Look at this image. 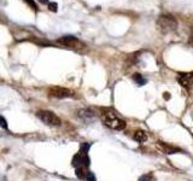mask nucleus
<instances>
[{"mask_svg":"<svg viewBox=\"0 0 193 181\" xmlns=\"http://www.w3.org/2000/svg\"><path fill=\"white\" fill-rule=\"evenodd\" d=\"M101 118L105 126L115 131H122L126 128V122L116 116V114L111 110H104L101 114Z\"/></svg>","mask_w":193,"mask_h":181,"instance_id":"nucleus-1","label":"nucleus"},{"mask_svg":"<svg viewBox=\"0 0 193 181\" xmlns=\"http://www.w3.org/2000/svg\"><path fill=\"white\" fill-rule=\"evenodd\" d=\"M157 27H158V29L162 33L167 34V33L174 31L178 28V21L173 15L164 13V15H161L159 18L157 20Z\"/></svg>","mask_w":193,"mask_h":181,"instance_id":"nucleus-2","label":"nucleus"},{"mask_svg":"<svg viewBox=\"0 0 193 181\" xmlns=\"http://www.w3.org/2000/svg\"><path fill=\"white\" fill-rule=\"evenodd\" d=\"M36 116H38L44 123H46V124H48V126H52V127H59V126L62 124L60 118H59L56 114L52 112V111H47V110L39 111V112L36 114Z\"/></svg>","mask_w":193,"mask_h":181,"instance_id":"nucleus-3","label":"nucleus"},{"mask_svg":"<svg viewBox=\"0 0 193 181\" xmlns=\"http://www.w3.org/2000/svg\"><path fill=\"white\" fill-rule=\"evenodd\" d=\"M48 94L51 97H55V98H59V99H63V98H70V97H74V92L71 89L69 88H64V87H51L48 89Z\"/></svg>","mask_w":193,"mask_h":181,"instance_id":"nucleus-4","label":"nucleus"},{"mask_svg":"<svg viewBox=\"0 0 193 181\" xmlns=\"http://www.w3.org/2000/svg\"><path fill=\"white\" fill-rule=\"evenodd\" d=\"M178 82L184 88H189L193 82V72H180L178 75Z\"/></svg>","mask_w":193,"mask_h":181,"instance_id":"nucleus-5","label":"nucleus"},{"mask_svg":"<svg viewBox=\"0 0 193 181\" xmlns=\"http://www.w3.org/2000/svg\"><path fill=\"white\" fill-rule=\"evenodd\" d=\"M58 42L59 44H63L65 46H69V47H75V46H81V42L79 41V39L74 35H65V36H62V38L58 39Z\"/></svg>","mask_w":193,"mask_h":181,"instance_id":"nucleus-6","label":"nucleus"},{"mask_svg":"<svg viewBox=\"0 0 193 181\" xmlns=\"http://www.w3.org/2000/svg\"><path fill=\"white\" fill-rule=\"evenodd\" d=\"M157 147H158L165 155H174V153H180V152H182L180 149L175 147V146H171V145H169L167 142H163V141H158V142H157Z\"/></svg>","mask_w":193,"mask_h":181,"instance_id":"nucleus-7","label":"nucleus"},{"mask_svg":"<svg viewBox=\"0 0 193 181\" xmlns=\"http://www.w3.org/2000/svg\"><path fill=\"white\" fill-rule=\"evenodd\" d=\"M79 117L84 120V121H90V120L94 118V112L88 110V109H83V110L79 111Z\"/></svg>","mask_w":193,"mask_h":181,"instance_id":"nucleus-8","label":"nucleus"},{"mask_svg":"<svg viewBox=\"0 0 193 181\" xmlns=\"http://www.w3.org/2000/svg\"><path fill=\"white\" fill-rule=\"evenodd\" d=\"M134 140L135 141H138V142H144V141H146L147 140V135H146V133L144 132V131H136L135 133H134Z\"/></svg>","mask_w":193,"mask_h":181,"instance_id":"nucleus-9","label":"nucleus"},{"mask_svg":"<svg viewBox=\"0 0 193 181\" xmlns=\"http://www.w3.org/2000/svg\"><path fill=\"white\" fill-rule=\"evenodd\" d=\"M71 166L75 167V168H80L82 166V156L80 153L75 155L73 157V161H71Z\"/></svg>","mask_w":193,"mask_h":181,"instance_id":"nucleus-10","label":"nucleus"},{"mask_svg":"<svg viewBox=\"0 0 193 181\" xmlns=\"http://www.w3.org/2000/svg\"><path fill=\"white\" fill-rule=\"evenodd\" d=\"M132 77H133V80L136 82V85H138V86H144V85L147 82V80H146V79H144L141 75H140V74H134Z\"/></svg>","mask_w":193,"mask_h":181,"instance_id":"nucleus-11","label":"nucleus"},{"mask_svg":"<svg viewBox=\"0 0 193 181\" xmlns=\"http://www.w3.org/2000/svg\"><path fill=\"white\" fill-rule=\"evenodd\" d=\"M91 147V144L90 142H83L81 144V149H80V155H88V150Z\"/></svg>","mask_w":193,"mask_h":181,"instance_id":"nucleus-12","label":"nucleus"},{"mask_svg":"<svg viewBox=\"0 0 193 181\" xmlns=\"http://www.w3.org/2000/svg\"><path fill=\"white\" fill-rule=\"evenodd\" d=\"M86 179H87V181H97V177L92 172H88L86 174Z\"/></svg>","mask_w":193,"mask_h":181,"instance_id":"nucleus-13","label":"nucleus"},{"mask_svg":"<svg viewBox=\"0 0 193 181\" xmlns=\"http://www.w3.org/2000/svg\"><path fill=\"white\" fill-rule=\"evenodd\" d=\"M48 9L53 12H57L58 11V4L57 3H48Z\"/></svg>","mask_w":193,"mask_h":181,"instance_id":"nucleus-14","label":"nucleus"},{"mask_svg":"<svg viewBox=\"0 0 193 181\" xmlns=\"http://www.w3.org/2000/svg\"><path fill=\"white\" fill-rule=\"evenodd\" d=\"M0 127H1V128H5V129H7V127H9L7 121L3 116H0Z\"/></svg>","mask_w":193,"mask_h":181,"instance_id":"nucleus-15","label":"nucleus"},{"mask_svg":"<svg viewBox=\"0 0 193 181\" xmlns=\"http://www.w3.org/2000/svg\"><path fill=\"white\" fill-rule=\"evenodd\" d=\"M24 1L33 9V10H35V11H38V5L35 4V1H33V0H24Z\"/></svg>","mask_w":193,"mask_h":181,"instance_id":"nucleus-16","label":"nucleus"},{"mask_svg":"<svg viewBox=\"0 0 193 181\" xmlns=\"http://www.w3.org/2000/svg\"><path fill=\"white\" fill-rule=\"evenodd\" d=\"M75 174H76V176L79 179H83V176H84V173H83V169L82 168H76Z\"/></svg>","mask_w":193,"mask_h":181,"instance_id":"nucleus-17","label":"nucleus"},{"mask_svg":"<svg viewBox=\"0 0 193 181\" xmlns=\"http://www.w3.org/2000/svg\"><path fill=\"white\" fill-rule=\"evenodd\" d=\"M139 181H151V179H150L149 175H144V176H141L139 179Z\"/></svg>","mask_w":193,"mask_h":181,"instance_id":"nucleus-18","label":"nucleus"},{"mask_svg":"<svg viewBox=\"0 0 193 181\" xmlns=\"http://www.w3.org/2000/svg\"><path fill=\"white\" fill-rule=\"evenodd\" d=\"M163 97H164V98H165V99H167V100H169V99H170V96H169V93H168V92H165V93H164V96H163Z\"/></svg>","mask_w":193,"mask_h":181,"instance_id":"nucleus-19","label":"nucleus"},{"mask_svg":"<svg viewBox=\"0 0 193 181\" xmlns=\"http://www.w3.org/2000/svg\"><path fill=\"white\" fill-rule=\"evenodd\" d=\"M39 3H41V4H47L48 0H39Z\"/></svg>","mask_w":193,"mask_h":181,"instance_id":"nucleus-20","label":"nucleus"},{"mask_svg":"<svg viewBox=\"0 0 193 181\" xmlns=\"http://www.w3.org/2000/svg\"><path fill=\"white\" fill-rule=\"evenodd\" d=\"M191 42H192V45H193V35H192V38H191Z\"/></svg>","mask_w":193,"mask_h":181,"instance_id":"nucleus-21","label":"nucleus"}]
</instances>
